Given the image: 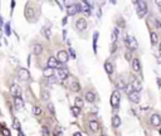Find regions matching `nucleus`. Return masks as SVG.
Segmentation results:
<instances>
[{
    "mask_svg": "<svg viewBox=\"0 0 161 136\" xmlns=\"http://www.w3.org/2000/svg\"><path fill=\"white\" fill-rule=\"evenodd\" d=\"M135 4H137V15L139 18H143L147 13V6H146V3L145 1H135Z\"/></svg>",
    "mask_w": 161,
    "mask_h": 136,
    "instance_id": "nucleus-1",
    "label": "nucleus"
},
{
    "mask_svg": "<svg viewBox=\"0 0 161 136\" xmlns=\"http://www.w3.org/2000/svg\"><path fill=\"white\" fill-rule=\"evenodd\" d=\"M126 46L131 50H136V49L139 48V43H137V40L132 35H127L126 37Z\"/></svg>",
    "mask_w": 161,
    "mask_h": 136,
    "instance_id": "nucleus-2",
    "label": "nucleus"
},
{
    "mask_svg": "<svg viewBox=\"0 0 161 136\" xmlns=\"http://www.w3.org/2000/svg\"><path fill=\"white\" fill-rule=\"evenodd\" d=\"M47 67L48 68H52V69H54V68H57V69L64 68L63 66H62V64H59V62L57 61V58H56V57H49V58H48Z\"/></svg>",
    "mask_w": 161,
    "mask_h": 136,
    "instance_id": "nucleus-3",
    "label": "nucleus"
},
{
    "mask_svg": "<svg viewBox=\"0 0 161 136\" xmlns=\"http://www.w3.org/2000/svg\"><path fill=\"white\" fill-rule=\"evenodd\" d=\"M120 93H118V91H113L112 92V95H111V106L113 107V108H117L118 105H120Z\"/></svg>",
    "mask_w": 161,
    "mask_h": 136,
    "instance_id": "nucleus-4",
    "label": "nucleus"
},
{
    "mask_svg": "<svg viewBox=\"0 0 161 136\" xmlns=\"http://www.w3.org/2000/svg\"><path fill=\"white\" fill-rule=\"evenodd\" d=\"M68 15H76L78 13H81V4H72L67 8Z\"/></svg>",
    "mask_w": 161,
    "mask_h": 136,
    "instance_id": "nucleus-5",
    "label": "nucleus"
},
{
    "mask_svg": "<svg viewBox=\"0 0 161 136\" xmlns=\"http://www.w3.org/2000/svg\"><path fill=\"white\" fill-rule=\"evenodd\" d=\"M18 78H19L20 81H28L29 78H30V73H29L28 69H25V68H20L19 71H18Z\"/></svg>",
    "mask_w": 161,
    "mask_h": 136,
    "instance_id": "nucleus-6",
    "label": "nucleus"
},
{
    "mask_svg": "<svg viewBox=\"0 0 161 136\" xmlns=\"http://www.w3.org/2000/svg\"><path fill=\"white\" fill-rule=\"evenodd\" d=\"M68 59H69V57H68V53H67L66 50H59V52H58V54H57L58 62H60V63H67Z\"/></svg>",
    "mask_w": 161,
    "mask_h": 136,
    "instance_id": "nucleus-7",
    "label": "nucleus"
},
{
    "mask_svg": "<svg viewBox=\"0 0 161 136\" xmlns=\"http://www.w3.org/2000/svg\"><path fill=\"white\" fill-rule=\"evenodd\" d=\"M10 93L14 96V98L15 97H20L21 96V89H20V87L18 86V85H11V87H10Z\"/></svg>",
    "mask_w": 161,
    "mask_h": 136,
    "instance_id": "nucleus-8",
    "label": "nucleus"
},
{
    "mask_svg": "<svg viewBox=\"0 0 161 136\" xmlns=\"http://www.w3.org/2000/svg\"><path fill=\"white\" fill-rule=\"evenodd\" d=\"M81 11H83L86 15H89L92 11V6L87 3V1H82L81 3Z\"/></svg>",
    "mask_w": 161,
    "mask_h": 136,
    "instance_id": "nucleus-9",
    "label": "nucleus"
},
{
    "mask_svg": "<svg viewBox=\"0 0 161 136\" xmlns=\"http://www.w3.org/2000/svg\"><path fill=\"white\" fill-rule=\"evenodd\" d=\"M76 28L77 30H85L86 28H87V21H86V19H83V18H81V19H78L76 21Z\"/></svg>",
    "mask_w": 161,
    "mask_h": 136,
    "instance_id": "nucleus-10",
    "label": "nucleus"
},
{
    "mask_svg": "<svg viewBox=\"0 0 161 136\" xmlns=\"http://www.w3.org/2000/svg\"><path fill=\"white\" fill-rule=\"evenodd\" d=\"M85 100L87 102H89V103H93L96 101V95L95 92H92V91H87L85 95Z\"/></svg>",
    "mask_w": 161,
    "mask_h": 136,
    "instance_id": "nucleus-11",
    "label": "nucleus"
},
{
    "mask_svg": "<svg viewBox=\"0 0 161 136\" xmlns=\"http://www.w3.org/2000/svg\"><path fill=\"white\" fill-rule=\"evenodd\" d=\"M150 121H151V124L154 125V126H160L161 125V116H159L157 114H154L151 116V118H150Z\"/></svg>",
    "mask_w": 161,
    "mask_h": 136,
    "instance_id": "nucleus-12",
    "label": "nucleus"
},
{
    "mask_svg": "<svg viewBox=\"0 0 161 136\" xmlns=\"http://www.w3.org/2000/svg\"><path fill=\"white\" fill-rule=\"evenodd\" d=\"M68 74H69V72H68L67 68H60V69H58L57 72V77L60 78V79H66L68 77Z\"/></svg>",
    "mask_w": 161,
    "mask_h": 136,
    "instance_id": "nucleus-13",
    "label": "nucleus"
},
{
    "mask_svg": "<svg viewBox=\"0 0 161 136\" xmlns=\"http://www.w3.org/2000/svg\"><path fill=\"white\" fill-rule=\"evenodd\" d=\"M14 105H15V108L17 110H21L24 107V101L21 97H15L14 98Z\"/></svg>",
    "mask_w": 161,
    "mask_h": 136,
    "instance_id": "nucleus-14",
    "label": "nucleus"
},
{
    "mask_svg": "<svg viewBox=\"0 0 161 136\" xmlns=\"http://www.w3.org/2000/svg\"><path fill=\"white\" fill-rule=\"evenodd\" d=\"M128 97H130V100H131L132 102H135V103H139V102H140V100H141L140 92H136V91H135V92H132V93H131Z\"/></svg>",
    "mask_w": 161,
    "mask_h": 136,
    "instance_id": "nucleus-15",
    "label": "nucleus"
},
{
    "mask_svg": "<svg viewBox=\"0 0 161 136\" xmlns=\"http://www.w3.org/2000/svg\"><path fill=\"white\" fill-rule=\"evenodd\" d=\"M89 129H91L92 132H97V131L99 130V124H98V121H96V120L89 121Z\"/></svg>",
    "mask_w": 161,
    "mask_h": 136,
    "instance_id": "nucleus-16",
    "label": "nucleus"
},
{
    "mask_svg": "<svg viewBox=\"0 0 161 136\" xmlns=\"http://www.w3.org/2000/svg\"><path fill=\"white\" fill-rule=\"evenodd\" d=\"M69 88H71V91H73V92H78V91H81V85H79L77 81H73V82H71Z\"/></svg>",
    "mask_w": 161,
    "mask_h": 136,
    "instance_id": "nucleus-17",
    "label": "nucleus"
},
{
    "mask_svg": "<svg viewBox=\"0 0 161 136\" xmlns=\"http://www.w3.org/2000/svg\"><path fill=\"white\" fill-rule=\"evenodd\" d=\"M112 126H113L114 129H117V127L121 126V117L117 116V115L112 117Z\"/></svg>",
    "mask_w": 161,
    "mask_h": 136,
    "instance_id": "nucleus-18",
    "label": "nucleus"
},
{
    "mask_svg": "<svg viewBox=\"0 0 161 136\" xmlns=\"http://www.w3.org/2000/svg\"><path fill=\"white\" fill-rule=\"evenodd\" d=\"M132 69L135 72H140L141 71V66H140V61L137 58H135L132 61Z\"/></svg>",
    "mask_w": 161,
    "mask_h": 136,
    "instance_id": "nucleus-19",
    "label": "nucleus"
},
{
    "mask_svg": "<svg viewBox=\"0 0 161 136\" xmlns=\"http://www.w3.org/2000/svg\"><path fill=\"white\" fill-rule=\"evenodd\" d=\"M25 17H27L28 19H30L32 17H34V10H33V8H32L30 5H27V6H25Z\"/></svg>",
    "mask_w": 161,
    "mask_h": 136,
    "instance_id": "nucleus-20",
    "label": "nucleus"
},
{
    "mask_svg": "<svg viewBox=\"0 0 161 136\" xmlns=\"http://www.w3.org/2000/svg\"><path fill=\"white\" fill-rule=\"evenodd\" d=\"M104 69H106V72L111 76V74L113 73V64H112L111 62H106V63H104Z\"/></svg>",
    "mask_w": 161,
    "mask_h": 136,
    "instance_id": "nucleus-21",
    "label": "nucleus"
},
{
    "mask_svg": "<svg viewBox=\"0 0 161 136\" xmlns=\"http://www.w3.org/2000/svg\"><path fill=\"white\" fill-rule=\"evenodd\" d=\"M42 52H43L42 44H34V46H33V53H34L35 56H39Z\"/></svg>",
    "mask_w": 161,
    "mask_h": 136,
    "instance_id": "nucleus-22",
    "label": "nucleus"
},
{
    "mask_svg": "<svg viewBox=\"0 0 161 136\" xmlns=\"http://www.w3.org/2000/svg\"><path fill=\"white\" fill-rule=\"evenodd\" d=\"M132 87H133V89H135L136 92H140V91H141V88H142L141 82H140L139 79H133V82H132Z\"/></svg>",
    "mask_w": 161,
    "mask_h": 136,
    "instance_id": "nucleus-23",
    "label": "nucleus"
},
{
    "mask_svg": "<svg viewBox=\"0 0 161 136\" xmlns=\"http://www.w3.org/2000/svg\"><path fill=\"white\" fill-rule=\"evenodd\" d=\"M150 39H151V44H152V46H156V44L159 43V35H157L155 32H152V33H151Z\"/></svg>",
    "mask_w": 161,
    "mask_h": 136,
    "instance_id": "nucleus-24",
    "label": "nucleus"
},
{
    "mask_svg": "<svg viewBox=\"0 0 161 136\" xmlns=\"http://www.w3.org/2000/svg\"><path fill=\"white\" fill-rule=\"evenodd\" d=\"M53 71L54 69H52V68H44V71H43V74H44V77H47V78H49V77H52L53 76Z\"/></svg>",
    "mask_w": 161,
    "mask_h": 136,
    "instance_id": "nucleus-25",
    "label": "nucleus"
},
{
    "mask_svg": "<svg viewBox=\"0 0 161 136\" xmlns=\"http://www.w3.org/2000/svg\"><path fill=\"white\" fill-rule=\"evenodd\" d=\"M42 33H43V34H44V37L48 38V39L50 38V35H52V32H50V29H49L48 27H44V28L42 29Z\"/></svg>",
    "mask_w": 161,
    "mask_h": 136,
    "instance_id": "nucleus-26",
    "label": "nucleus"
},
{
    "mask_svg": "<svg viewBox=\"0 0 161 136\" xmlns=\"http://www.w3.org/2000/svg\"><path fill=\"white\" fill-rule=\"evenodd\" d=\"M74 103H76V105H74L76 107H78V108H82L85 102H83V100H82L81 97H76V100H74Z\"/></svg>",
    "mask_w": 161,
    "mask_h": 136,
    "instance_id": "nucleus-27",
    "label": "nucleus"
},
{
    "mask_svg": "<svg viewBox=\"0 0 161 136\" xmlns=\"http://www.w3.org/2000/svg\"><path fill=\"white\" fill-rule=\"evenodd\" d=\"M117 37H118V29H117V28H114L113 32H112V35H111V42H112V43H116Z\"/></svg>",
    "mask_w": 161,
    "mask_h": 136,
    "instance_id": "nucleus-28",
    "label": "nucleus"
},
{
    "mask_svg": "<svg viewBox=\"0 0 161 136\" xmlns=\"http://www.w3.org/2000/svg\"><path fill=\"white\" fill-rule=\"evenodd\" d=\"M97 39H98V32H95L93 34V50L97 52Z\"/></svg>",
    "mask_w": 161,
    "mask_h": 136,
    "instance_id": "nucleus-29",
    "label": "nucleus"
},
{
    "mask_svg": "<svg viewBox=\"0 0 161 136\" xmlns=\"http://www.w3.org/2000/svg\"><path fill=\"white\" fill-rule=\"evenodd\" d=\"M125 91H126V93L130 96L132 92H135V89H133V87H132V83H130V85H127L126 86V88H125Z\"/></svg>",
    "mask_w": 161,
    "mask_h": 136,
    "instance_id": "nucleus-30",
    "label": "nucleus"
},
{
    "mask_svg": "<svg viewBox=\"0 0 161 136\" xmlns=\"http://www.w3.org/2000/svg\"><path fill=\"white\" fill-rule=\"evenodd\" d=\"M33 114H34V115H37V116L42 115V108H40L39 106H34V107H33Z\"/></svg>",
    "mask_w": 161,
    "mask_h": 136,
    "instance_id": "nucleus-31",
    "label": "nucleus"
},
{
    "mask_svg": "<svg viewBox=\"0 0 161 136\" xmlns=\"http://www.w3.org/2000/svg\"><path fill=\"white\" fill-rule=\"evenodd\" d=\"M50 97V93L48 92V91H42V98L44 100V101H48Z\"/></svg>",
    "mask_w": 161,
    "mask_h": 136,
    "instance_id": "nucleus-32",
    "label": "nucleus"
},
{
    "mask_svg": "<svg viewBox=\"0 0 161 136\" xmlns=\"http://www.w3.org/2000/svg\"><path fill=\"white\" fill-rule=\"evenodd\" d=\"M71 110H72V112H73V115L74 116H78L79 115V112H81V108H78V107H76V106H73V107H71Z\"/></svg>",
    "mask_w": 161,
    "mask_h": 136,
    "instance_id": "nucleus-33",
    "label": "nucleus"
},
{
    "mask_svg": "<svg viewBox=\"0 0 161 136\" xmlns=\"http://www.w3.org/2000/svg\"><path fill=\"white\" fill-rule=\"evenodd\" d=\"M13 127L15 129V130H18V131H20V122L15 118L14 121H13Z\"/></svg>",
    "mask_w": 161,
    "mask_h": 136,
    "instance_id": "nucleus-34",
    "label": "nucleus"
},
{
    "mask_svg": "<svg viewBox=\"0 0 161 136\" xmlns=\"http://www.w3.org/2000/svg\"><path fill=\"white\" fill-rule=\"evenodd\" d=\"M116 86H117V88H121V89H125V88H126L125 82L121 81V79H118V81H117V85H116Z\"/></svg>",
    "mask_w": 161,
    "mask_h": 136,
    "instance_id": "nucleus-35",
    "label": "nucleus"
},
{
    "mask_svg": "<svg viewBox=\"0 0 161 136\" xmlns=\"http://www.w3.org/2000/svg\"><path fill=\"white\" fill-rule=\"evenodd\" d=\"M42 132H43V136H50V132H49V130H48V127H43L42 129Z\"/></svg>",
    "mask_w": 161,
    "mask_h": 136,
    "instance_id": "nucleus-36",
    "label": "nucleus"
},
{
    "mask_svg": "<svg viewBox=\"0 0 161 136\" xmlns=\"http://www.w3.org/2000/svg\"><path fill=\"white\" fill-rule=\"evenodd\" d=\"M56 82H57V77H56V76H52V77L48 78V83L53 85V83H56Z\"/></svg>",
    "mask_w": 161,
    "mask_h": 136,
    "instance_id": "nucleus-37",
    "label": "nucleus"
},
{
    "mask_svg": "<svg viewBox=\"0 0 161 136\" xmlns=\"http://www.w3.org/2000/svg\"><path fill=\"white\" fill-rule=\"evenodd\" d=\"M5 32H6V35H10V24L9 23L5 24Z\"/></svg>",
    "mask_w": 161,
    "mask_h": 136,
    "instance_id": "nucleus-38",
    "label": "nucleus"
},
{
    "mask_svg": "<svg viewBox=\"0 0 161 136\" xmlns=\"http://www.w3.org/2000/svg\"><path fill=\"white\" fill-rule=\"evenodd\" d=\"M48 110L54 115V106H53V103H48Z\"/></svg>",
    "mask_w": 161,
    "mask_h": 136,
    "instance_id": "nucleus-39",
    "label": "nucleus"
},
{
    "mask_svg": "<svg viewBox=\"0 0 161 136\" xmlns=\"http://www.w3.org/2000/svg\"><path fill=\"white\" fill-rule=\"evenodd\" d=\"M69 54H71V57H72L73 59L76 58V53H74V50H73L72 48H69Z\"/></svg>",
    "mask_w": 161,
    "mask_h": 136,
    "instance_id": "nucleus-40",
    "label": "nucleus"
},
{
    "mask_svg": "<svg viewBox=\"0 0 161 136\" xmlns=\"http://www.w3.org/2000/svg\"><path fill=\"white\" fill-rule=\"evenodd\" d=\"M3 134H4L5 136H10V132H9L8 129H3Z\"/></svg>",
    "mask_w": 161,
    "mask_h": 136,
    "instance_id": "nucleus-41",
    "label": "nucleus"
},
{
    "mask_svg": "<svg viewBox=\"0 0 161 136\" xmlns=\"http://www.w3.org/2000/svg\"><path fill=\"white\" fill-rule=\"evenodd\" d=\"M125 57H126V59H127V61H131V53H130V52H126Z\"/></svg>",
    "mask_w": 161,
    "mask_h": 136,
    "instance_id": "nucleus-42",
    "label": "nucleus"
},
{
    "mask_svg": "<svg viewBox=\"0 0 161 136\" xmlns=\"http://www.w3.org/2000/svg\"><path fill=\"white\" fill-rule=\"evenodd\" d=\"M116 49H117V46H116V43H113V44H112V48H111V53H114Z\"/></svg>",
    "mask_w": 161,
    "mask_h": 136,
    "instance_id": "nucleus-43",
    "label": "nucleus"
},
{
    "mask_svg": "<svg viewBox=\"0 0 161 136\" xmlns=\"http://www.w3.org/2000/svg\"><path fill=\"white\" fill-rule=\"evenodd\" d=\"M157 86L161 87V79H160V78H157Z\"/></svg>",
    "mask_w": 161,
    "mask_h": 136,
    "instance_id": "nucleus-44",
    "label": "nucleus"
},
{
    "mask_svg": "<svg viewBox=\"0 0 161 136\" xmlns=\"http://www.w3.org/2000/svg\"><path fill=\"white\" fill-rule=\"evenodd\" d=\"M156 4H157V5L160 6V10H161V1H160V0H159V1H156Z\"/></svg>",
    "mask_w": 161,
    "mask_h": 136,
    "instance_id": "nucleus-45",
    "label": "nucleus"
},
{
    "mask_svg": "<svg viewBox=\"0 0 161 136\" xmlns=\"http://www.w3.org/2000/svg\"><path fill=\"white\" fill-rule=\"evenodd\" d=\"M73 136H82V134H81V132H76Z\"/></svg>",
    "mask_w": 161,
    "mask_h": 136,
    "instance_id": "nucleus-46",
    "label": "nucleus"
},
{
    "mask_svg": "<svg viewBox=\"0 0 161 136\" xmlns=\"http://www.w3.org/2000/svg\"><path fill=\"white\" fill-rule=\"evenodd\" d=\"M3 27V20H1V18H0V28Z\"/></svg>",
    "mask_w": 161,
    "mask_h": 136,
    "instance_id": "nucleus-47",
    "label": "nucleus"
},
{
    "mask_svg": "<svg viewBox=\"0 0 161 136\" xmlns=\"http://www.w3.org/2000/svg\"><path fill=\"white\" fill-rule=\"evenodd\" d=\"M157 24H159V27H160V28H161V19L159 20V21H157Z\"/></svg>",
    "mask_w": 161,
    "mask_h": 136,
    "instance_id": "nucleus-48",
    "label": "nucleus"
},
{
    "mask_svg": "<svg viewBox=\"0 0 161 136\" xmlns=\"http://www.w3.org/2000/svg\"><path fill=\"white\" fill-rule=\"evenodd\" d=\"M19 136H24V135H23V132H21V131H19Z\"/></svg>",
    "mask_w": 161,
    "mask_h": 136,
    "instance_id": "nucleus-49",
    "label": "nucleus"
},
{
    "mask_svg": "<svg viewBox=\"0 0 161 136\" xmlns=\"http://www.w3.org/2000/svg\"><path fill=\"white\" fill-rule=\"evenodd\" d=\"M159 132H160V135H161V127H160V129H159Z\"/></svg>",
    "mask_w": 161,
    "mask_h": 136,
    "instance_id": "nucleus-50",
    "label": "nucleus"
},
{
    "mask_svg": "<svg viewBox=\"0 0 161 136\" xmlns=\"http://www.w3.org/2000/svg\"><path fill=\"white\" fill-rule=\"evenodd\" d=\"M159 50H160V53H161V44H160V48H159Z\"/></svg>",
    "mask_w": 161,
    "mask_h": 136,
    "instance_id": "nucleus-51",
    "label": "nucleus"
},
{
    "mask_svg": "<svg viewBox=\"0 0 161 136\" xmlns=\"http://www.w3.org/2000/svg\"><path fill=\"white\" fill-rule=\"evenodd\" d=\"M102 136H107V135H102Z\"/></svg>",
    "mask_w": 161,
    "mask_h": 136,
    "instance_id": "nucleus-52",
    "label": "nucleus"
}]
</instances>
